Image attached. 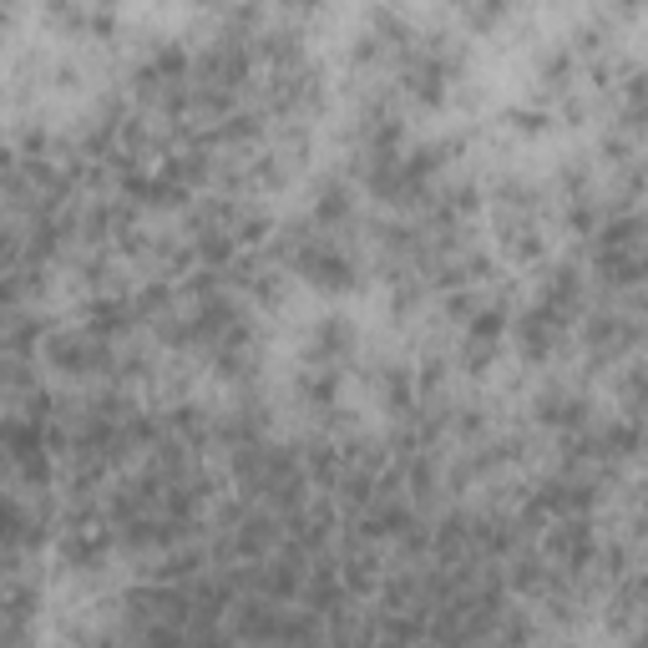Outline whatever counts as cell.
I'll return each mask as SVG.
<instances>
[{
	"mask_svg": "<svg viewBox=\"0 0 648 648\" xmlns=\"http://www.w3.org/2000/svg\"><path fill=\"white\" fill-rule=\"evenodd\" d=\"M294 259V269L314 284V289H350L355 284V264L335 249V243H324V238H314V243H299V249L289 254Z\"/></svg>",
	"mask_w": 648,
	"mask_h": 648,
	"instance_id": "6da1fadb",
	"label": "cell"
},
{
	"mask_svg": "<svg viewBox=\"0 0 648 648\" xmlns=\"http://www.w3.org/2000/svg\"><path fill=\"white\" fill-rule=\"evenodd\" d=\"M547 552L557 562H567V567H588V557H593V527H588V517H578V512L557 517V527L547 537Z\"/></svg>",
	"mask_w": 648,
	"mask_h": 648,
	"instance_id": "7a4b0ae2",
	"label": "cell"
},
{
	"mask_svg": "<svg viewBox=\"0 0 648 648\" xmlns=\"http://www.w3.org/2000/svg\"><path fill=\"white\" fill-rule=\"evenodd\" d=\"M598 279L608 289H633V284H648V249H603L598 254Z\"/></svg>",
	"mask_w": 648,
	"mask_h": 648,
	"instance_id": "3957f363",
	"label": "cell"
},
{
	"mask_svg": "<svg viewBox=\"0 0 648 648\" xmlns=\"http://www.w3.org/2000/svg\"><path fill=\"white\" fill-rule=\"evenodd\" d=\"M557 335H562V319H557L552 309H542V304H537L532 314H522V319H517V340H522V355H527V360L552 355Z\"/></svg>",
	"mask_w": 648,
	"mask_h": 648,
	"instance_id": "277c9868",
	"label": "cell"
},
{
	"mask_svg": "<svg viewBox=\"0 0 648 648\" xmlns=\"http://www.w3.org/2000/svg\"><path fill=\"white\" fill-rule=\"evenodd\" d=\"M537 421L542 426H557V431H578L588 421V400L583 395H567V390H547L537 400Z\"/></svg>",
	"mask_w": 648,
	"mask_h": 648,
	"instance_id": "5b68a950",
	"label": "cell"
},
{
	"mask_svg": "<svg viewBox=\"0 0 648 648\" xmlns=\"http://www.w3.org/2000/svg\"><path fill=\"white\" fill-rule=\"evenodd\" d=\"M578 299H583L578 269H552V274H547V284H542V309H552V314L567 324V314L578 309Z\"/></svg>",
	"mask_w": 648,
	"mask_h": 648,
	"instance_id": "8992f818",
	"label": "cell"
},
{
	"mask_svg": "<svg viewBox=\"0 0 648 648\" xmlns=\"http://www.w3.org/2000/svg\"><path fill=\"white\" fill-rule=\"evenodd\" d=\"M643 238H648V223H643L638 213H618V218H608V223L598 228V254H603V249H638Z\"/></svg>",
	"mask_w": 648,
	"mask_h": 648,
	"instance_id": "52a82bcc",
	"label": "cell"
},
{
	"mask_svg": "<svg viewBox=\"0 0 648 648\" xmlns=\"http://www.w3.org/2000/svg\"><path fill=\"white\" fill-rule=\"evenodd\" d=\"M127 319H132V309H127L122 299H97V304L87 309V330H92L97 340H112V335L127 330Z\"/></svg>",
	"mask_w": 648,
	"mask_h": 648,
	"instance_id": "ba28073f",
	"label": "cell"
},
{
	"mask_svg": "<svg viewBox=\"0 0 648 648\" xmlns=\"http://www.w3.org/2000/svg\"><path fill=\"white\" fill-rule=\"evenodd\" d=\"M102 552H107V532H97V527H76V532L66 537V562L92 567Z\"/></svg>",
	"mask_w": 648,
	"mask_h": 648,
	"instance_id": "9c48e42d",
	"label": "cell"
},
{
	"mask_svg": "<svg viewBox=\"0 0 648 648\" xmlns=\"http://www.w3.org/2000/svg\"><path fill=\"white\" fill-rule=\"evenodd\" d=\"M643 446V431L638 426H608L603 436H598V456H608V461H623V456H633Z\"/></svg>",
	"mask_w": 648,
	"mask_h": 648,
	"instance_id": "30bf717a",
	"label": "cell"
},
{
	"mask_svg": "<svg viewBox=\"0 0 648 648\" xmlns=\"http://www.w3.org/2000/svg\"><path fill=\"white\" fill-rule=\"evenodd\" d=\"M304 598H309V608L314 613H324V608H335L340 603V583H335V573H330V567H314V578L304 583Z\"/></svg>",
	"mask_w": 648,
	"mask_h": 648,
	"instance_id": "8fae6325",
	"label": "cell"
},
{
	"mask_svg": "<svg viewBox=\"0 0 648 648\" xmlns=\"http://www.w3.org/2000/svg\"><path fill=\"white\" fill-rule=\"evenodd\" d=\"M314 350H324V360L345 355V350H350V324H345V319H324L319 330H314Z\"/></svg>",
	"mask_w": 648,
	"mask_h": 648,
	"instance_id": "7c38bea8",
	"label": "cell"
},
{
	"mask_svg": "<svg viewBox=\"0 0 648 648\" xmlns=\"http://www.w3.org/2000/svg\"><path fill=\"white\" fill-rule=\"evenodd\" d=\"M198 259H208V264H228L233 259V238L228 233H218V228H198Z\"/></svg>",
	"mask_w": 648,
	"mask_h": 648,
	"instance_id": "4fadbf2b",
	"label": "cell"
},
{
	"mask_svg": "<svg viewBox=\"0 0 648 648\" xmlns=\"http://www.w3.org/2000/svg\"><path fill=\"white\" fill-rule=\"evenodd\" d=\"M350 218V193L345 188H324L319 203H314V223H340Z\"/></svg>",
	"mask_w": 648,
	"mask_h": 648,
	"instance_id": "5bb4252c",
	"label": "cell"
},
{
	"mask_svg": "<svg viewBox=\"0 0 648 648\" xmlns=\"http://www.w3.org/2000/svg\"><path fill=\"white\" fill-rule=\"evenodd\" d=\"M542 557H532V552H522L517 562H512V588L517 593H532V588H542Z\"/></svg>",
	"mask_w": 648,
	"mask_h": 648,
	"instance_id": "9a60e30c",
	"label": "cell"
},
{
	"mask_svg": "<svg viewBox=\"0 0 648 648\" xmlns=\"http://www.w3.org/2000/svg\"><path fill=\"white\" fill-rule=\"evenodd\" d=\"M502 324H507V309H502V304H481V309L471 314V335L497 340V335H502Z\"/></svg>",
	"mask_w": 648,
	"mask_h": 648,
	"instance_id": "2e32d148",
	"label": "cell"
},
{
	"mask_svg": "<svg viewBox=\"0 0 648 648\" xmlns=\"http://www.w3.org/2000/svg\"><path fill=\"white\" fill-rule=\"evenodd\" d=\"M648 122V71L628 81V127H643Z\"/></svg>",
	"mask_w": 648,
	"mask_h": 648,
	"instance_id": "e0dca14e",
	"label": "cell"
},
{
	"mask_svg": "<svg viewBox=\"0 0 648 648\" xmlns=\"http://www.w3.org/2000/svg\"><path fill=\"white\" fill-rule=\"evenodd\" d=\"M385 395H390V405H395V411H405V405L416 400V385H411V375H405V370H385Z\"/></svg>",
	"mask_w": 648,
	"mask_h": 648,
	"instance_id": "ac0fdd59",
	"label": "cell"
},
{
	"mask_svg": "<svg viewBox=\"0 0 648 648\" xmlns=\"http://www.w3.org/2000/svg\"><path fill=\"white\" fill-rule=\"evenodd\" d=\"M502 16H507V0H476V6H471V26L476 31H492Z\"/></svg>",
	"mask_w": 648,
	"mask_h": 648,
	"instance_id": "d6986e66",
	"label": "cell"
},
{
	"mask_svg": "<svg viewBox=\"0 0 648 648\" xmlns=\"http://www.w3.org/2000/svg\"><path fill=\"white\" fill-rule=\"evenodd\" d=\"M304 395L314 405H330L335 400V375H304Z\"/></svg>",
	"mask_w": 648,
	"mask_h": 648,
	"instance_id": "ffe728a7",
	"label": "cell"
},
{
	"mask_svg": "<svg viewBox=\"0 0 648 648\" xmlns=\"http://www.w3.org/2000/svg\"><path fill=\"white\" fill-rule=\"evenodd\" d=\"M486 365H492V340L471 335L466 340V370H486Z\"/></svg>",
	"mask_w": 648,
	"mask_h": 648,
	"instance_id": "44dd1931",
	"label": "cell"
},
{
	"mask_svg": "<svg viewBox=\"0 0 648 648\" xmlns=\"http://www.w3.org/2000/svg\"><path fill=\"white\" fill-rule=\"evenodd\" d=\"M446 309H451V314H461V319H471V314H476V299H471L466 289H456V294L446 299Z\"/></svg>",
	"mask_w": 648,
	"mask_h": 648,
	"instance_id": "7402d4cb",
	"label": "cell"
},
{
	"mask_svg": "<svg viewBox=\"0 0 648 648\" xmlns=\"http://www.w3.org/2000/svg\"><path fill=\"white\" fill-rule=\"evenodd\" d=\"M573 228H583V233H593V228H598V213L578 203V208H573Z\"/></svg>",
	"mask_w": 648,
	"mask_h": 648,
	"instance_id": "603a6c76",
	"label": "cell"
},
{
	"mask_svg": "<svg viewBox=\"0 0 648 648\" xmlns=\"http://www.w3.org/2000/svg\"><path fill=\"white\" fill-rule=\"evenodd\" d=\"M431 481H436V471H431V461H421V466H416V492H421V497H431Z\"/></svg>",
	"mask_w": 648,
	"mask_h": 648,
	"instance_id": "cb8c5ba5",
	"label": "cell"
},
{
	"mask_svg": "<svg viewBox=\"0 0 648 648\" xmlns=\"http://www.w3.org/2000/svg\"><path fill=\"white\" fill-rule=\"evenodd\" d=\"M512 122H517L522 132H542V112H512Z\"/></svg>",
	"mask_w": 648,
	"mask_h": 648,
	"instance_id": "d4e9b609",
	"label": "cell"
}]
</instances>
